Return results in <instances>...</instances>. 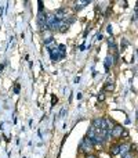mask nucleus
Wrapping results in <instances>:
<instances>
[{
  "mask_svg": "<svg viewBox=\"0 0 138 158\" xmlns=\"http://www.w3.org/2000/svg\"><path fill=\"white\" fill-rule=\"evenodd\" d=\"M46 18H47V27H49V29H51V31L60 29V27H61V21H60V19L55 18L54 14H47Z\"/></svg>",
  "mask_w": 138,
  "mask_h": 158,
  "instance_id": "1",
  "label": "nucleus"
},
{
  "mask_svg": "<svg viewBox=\"0 0 138 158\" xmlns=\"http://www.w3.org/2000/svg\"><path fill=\"white\" fill-rule=\"evenodd\" d=\"M93 147H94V144L91 143V140H90L89 137H84V139L81 140L80 146H79V150H80L81 153H87V154H89L90 151L93 150Z\"/></svg>",
  "mask_w": 138,
  "mask_h": 158,
  "instance_id": "2",
  "label": "nucleus"
},
{
  "mask_svg": "<svg viewBox=\"0 0 138 158\" xmlns=\"http://www.w3.org/2000/svg\"><path fill=\"white\" fill-rule=\"evenodd\" d=\"M37 24L39 28L41 31H47L49 27H47V18H46V14H43V11H39V15H37Z\"/></svg>",
  "mask_w": 138,
  "mask_h": 158,
  "instance_id": "3",
  "label": "nucleus"
},
{
  "mask_svg": "<svg viewBox=\"0 0 138 158\" xmlns=\"http://www.w3.org/2000/svg\"><path fill=\"white\" fill-rule=\"evenodd\" d=\"M123 132H124V128H123L122 125H115L111 132V136L112 137H122Z\"/></svg>",
  "mask_w": 138,
  "mask_h": 158,
  "instance_id": "4",
  "label": "nucleus"
},
{
  "mask_svg": "<svg viewBox=\"0 0 138 158\" xmlns=\"http://www.w3.org/2000/svg\"><path fill=\"white\" fill-rule=\"evenodd\" d=\"M66 13H68V11H66V8H58V10H55L53 14H54V17L57 19L62 21L64 18H66Z\"/></svg>",
  "mask_w": 138,
  "mask_h": 158,
  "instance_id": "5",
  "label": "nucleus"
},
{
  "mask_svg": "<svg viewBox=\"0 0 138 158\" xmlns=\"http://www.w3.org/2000/svg\"><path fill=\"white\" fill-rule=\"evenodd\" d=\"M131 151V144L130 143H123V144H120V154L123 156H126L127 153H130Z\"/></svg>",
  "mask_w": 138,
  "mask_h": 158,
  "instance_id": "6",
  "label": "nucleus"
},
{
  "mask_svg": "<svg viewBox=\"0 0 138 158\" xmlns=\"http://www.w3.org/2000/svg\"><path fill=\"white\" fill-rule=\"evenodd\" d=\"M111 154L112 156H117V154H120V144H115L111 147Z\"/></svg>",
  "mask_w": 138,
  "mask_h": 158,
  "instance_id": "7",
  "label": "nucleus"
},
{
  "mask_svg": "<svg viewBox=\"0 0 138 158\" xmlns=\"http://www.w3.org/2000/svg\"><path fill=\"white\" fill-rule=\"evenodd\" d=\"M89 4V2H76V7H75V10L76 11H79V10H81L83 8V6H87Z\"/></svg>",
  "mask_w": 138,
  "mask_h": 158,
  "instance_id": "8",
  "label": "nucleus"
},
{
  "mask_svg": "<svg viewBox=\"0 0 138 158\" xmlns=\"http://www.w3.org/2000/svg\"><path fill=\"white\" fill-rule=\"evenodd\" d=\"M112 61H113V57L108 56V57H106V63H105V68L106 69H109V65H112Z\"/></svg>",
  "mask_w": 138,
  "mask_h": 158,
  "instance_id": "9",
  "label": "nucleus"
},
{
  "mask_svg": "<svg viewBox=\"0 0 138 158\" xmlns=\"http://www.w3.org/2000/svg\"><path fill=\"white\" fill-rule=\"evenodd\" d=\"M115 89V86H113V83H106V86L104 87V90H106V92H112V90Z\"/></svg>",
  "mask_w": 138,
  "mask_h": 158,
  "instance_id": "10",
  "label": "nucleus"
},
{
  "mask_svg": "<svg viewBox=\"0 0 138 158\" xmlns=\"http://www.w3.org/2000/svg\"><path fill=\"white\" fill-rule=\"evenodd\" d=\"M122 158H134V153H133V151H130V153H127L126 156H123Z\"/></svg>",
  "mask_w": 138,
  "mask_h": 158,
  "instance_id": "11",
  "label": "nucleus"
},
{
  "mask_svg": "<svg viewBox=\"0 0 138 158\" xmlns=\"http://www.w3.org/2000/svg\"><path fill=\"white\" fill-rule=\"evenodd\" d=\"M108 44H109V46H112V47H115V42H113V39H109Z\"/></svg>",
  "mask_w": 138,
  "mask_h": 158,
  "instance_id": "12",
  "label": "nucleus"
},
{
  "mask_svg": "<svg viewBox=\"0 0 138 158\" xmlns=\"http://www.w3.org/2000/svg\"><path fill=\"white\" fill-rule=\"evenodd\" d=\"M122 136H123V137H127V136H128V132L126 131V129H124V132H123V135H122Z\"/></svg>",
  "mask_w": 138,
  "mask_h": 158,
  "instance_id": "13",
  "label": "nucleus"
},
{
  "mask_svg": "<svg viewBox=\"0 0 138 158\" xmlns=\"http://www.w3.org/2000/svg\"><path fill=\"white\" fill-rule=\"evenodd\" d=\"M86 158H97V157H95V156H93V154H87Z\"/></svg>",
  "mask_w": 138,
  "mask_h": 158,
  "instance_id": "14",
  "label": "nucleus"
},
{
  "mask_svg": "<svg viewBox=\"0 0 138 158\" xmlns=\"http://www.w3.org/2000/svg\"><path fill=\"white\" fill-rule=\"evenodd\" d=\"M51 103H53V104L57 103V97H53V101H51Z\"/></svg>",
  "mask_w": 138,
  "mask_h": 158,
  "instance_id": "15",
  "label": "nucleus"
}]
</instances>
